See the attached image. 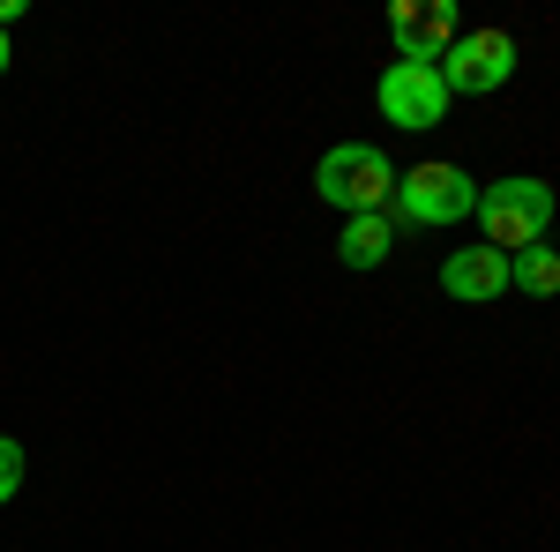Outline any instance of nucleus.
Wrapping results in <instances>:
<instances>
[{
	"instance_id": "obj_1",
	"label": "nucleus",
	"mask_w": 560,
	"mask_h": 552,
	"mask_svg": "<svg viewBox=\"0 0 560 552\" xmlns=\"http://www.w3.org/2000/svg\"><path fill=\"white\" fill-rule=\"evenodd\" d=\"M471 216H478V232H486L493 255H523V247H538L546 224H553V187H546V179H493V187H478Z\"/></svg>"
},
{
	"instance_id": "obj_2",
	"label": "nucleus",
	"mask_w": 560,
	"mask_h": 552,
	"mask_svg": "<svg viewBox=\"0 0 560 552\" xmlns=\"http://www.w3.org/2000/svg\"><path fill=\"white\" fill-rule=\"evenodd\" d=\"M314 195L345 216H374L396 202V165H388L374 142H337L322 165H314Z\"/></svg>"
},
{
	"instance_id": "obj_3",
	"label": "nucleus",
	"mask_w": 560,
	"mask_h": 552,
	"mask_svg": "<svg viewBox=\"0 0 560 552\" xmlns=\"http://www.w3.org/2000/svg\"><path fill=\"white\" fill-rule=\"evenodd\" d=\"M471 210H478V179L464 165L427 157V165L396 172V202H388L396 224H464Z\"/></svg>"
},
{
	"instance_id": "obj_4",
	"label": "nucleus",
	"mask_w": 560,
	"mask_h": 552,
	"mask_svg": "<svg viewBox=\"0 0 560 552\" xmlns=\"http://www.w3.org/2000/svg\"><path fill=\"white\" fill-rule=\"evenodd\" d=\"M374 105H382L388 128L404 134H427L448 120V83H441V68H411V60H388L382 83H374Z\"/></svg>"
},
{
	"instance_id": "obj_5",
	"label": "nucleus",
	"mask_w": 560,
	"mask_h": 552,
	"mask_svg": "<svg viewBox=\"0 0 560 552\" xmlns=\"http://www.w3.org/2000/svg\"><path fill=\"white\" fill-rule=\"evenodd\" d=\"M516 75V38L509 31H464V38L441 52V83H448V97H493V90Z\"/></svg>"
},
{
	"instance_id": "obj_6",
	"label": "nucleus",
	"mask_w": 560,
	"mask_h": 552,
	"mask_svg": "<svg viewBox=\"0 0 560 552\" xmlns=\"http://www.w3.org/2000/svg\"><path fill=\"white\" fill-rule=\"evenodd\" d=\"M388 38H396V60H411V68H441V52L464 38V15L448 8V0H404V8H388Z\"/></svg>"
},
{
	"instance_id": "obj_7",
	"label": "nucleus",
	"mask_w": 560,
	"mask_h": 552,
	"mask_svg": "<svg viewBox=\"0 0 560 552\" xmlns=\"http://www.w3.org/2000/svg\"><path fill=\"white\" fill-rule=\"evenodd\" d=\"M441 292L464 298V306H493V298L509 292V255H493L486 239L478 247H456V255L441 261Z\"/></svg>"
},
{
	"instance_id": "obj_8",
	"label": "nucleus",
	"mask_w": 560,
	"mask_h": 552,
	"mask_svg": "<svg viewBox=\"0 0 560 552\" xmlns=\"http://www.w3.org/2000/svg\"><path fill=\"white\" fill-rule=\"evenodd\" d=\"M388 247H396V216L388 210H374V216H345V232H337V261L345 269H382L388 261Z\"/></svg>"
},
{
	"instance_id": "obj_9",
	"label": "nucleus",
	"mask_w": 560,
	"mask_h": 552,
	"mask_svg": "<svg viewBox=\"0 0 560 552\" xmlns=\"http://www.w3.org/2000/svg\"><path fill=\"white\" fill-rule=\"evenodd\" d=\"M509 292L523 298H553L560 292V255L538 239V247H523V255H509Z\"/></svg>"
},
{
	"instance_id": "obj_10",
	"label": "nucleus",
	"mask_w": 560,
	"mask_h": 552,
	"mask_svg": "<svg viewBox=\"0 0 560 552\" xmlns=\"http://www.w3.org/2000/svg\"><path fill=\"white\" fill-rule=\"evenodd\" d=\"M15 493H23V441H8V433H0V508H8Z\"/></svg>"
},
{
	"instance_id": "obj_11",
	"label": "nucleus",
	"mask_w": 560,
	"mask_h": 552,
	"mask_svg": "<svg viewBox=\"0 0 560 552\" xmlns=\"http://www.w3.org/2000/svg\"><path fill=\"white\" fill-rule=\"evenodd\" d=\"M8 23H23V0H0V31H8Z\"/></svg>"
},
{
	"instance_id": "obj_12",
	"label": "nucleus",
	"mask_w": 560,
	"mask_h": 552,
	"mask_svg": "<svg viewBox=\"0 0 560 552\" xmlns=\"http://www.w3.org/2000/svg\"><path fill=\"white\" fill-rule=\"evenodd\" d=\"M8 60H15V45H8V31H0V75H8Z\"/></svg>"
}]
</instances>
